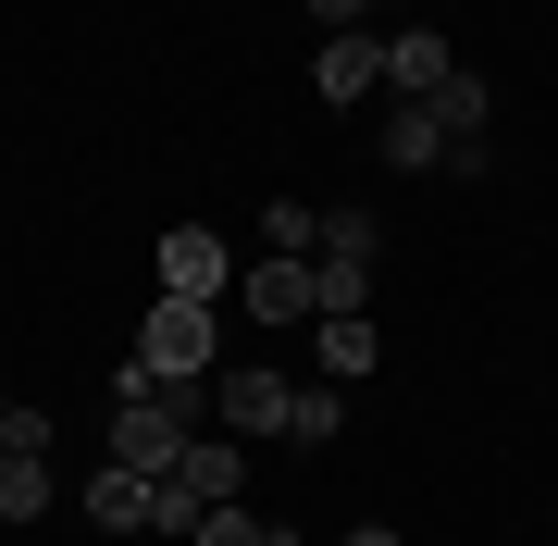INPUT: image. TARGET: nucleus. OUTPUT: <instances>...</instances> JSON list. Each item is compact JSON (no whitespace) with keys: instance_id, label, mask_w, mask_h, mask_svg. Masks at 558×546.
<instances>
[{"instance_id":"nucleus-13","label":"nucleus","mask_w":558,"mask_h":546,"mask_svg":"<svg viewBox=\"0 0 558 546\" xmlns=\"http://www.w3.org/2000/svg\"><path fill=\"white\" fill-rule=\"evenodd\" d=\"M336 423H348V385H299L286 398V447H336Z\"/></svg>"},{"instance_id":"nucleus-8","label":"nucleus","mask_w":558,"mask_h":546,"mask_svg":"<svg viewBox=\"0 0 558 546\" xmlns=\"http://www.w3.org/2000/svg\"><path fill=\"white\" fill-rule=\"evenodd\" d=\"M236 299H248V324H311V311H323V274L274 248L260 274H236Z\"/></svg>"},{"instance_id":"nucleus-6","label":"nucleus","mask_w":558,"mask_h":546,"mask_svg":"<svg viewBox=\"0 0 558 546\" xmlns=\"http://www.w3.org/2000/svg\"><path fill=\"white\" fill-rule=\"evenodd\" d=\"M311 87H323L336 112H360V100L385 87V38H373V25H336V38H323V62H311Z\"/></svg>"},{"instance_id":"nucleus-1","label":"nucleus","mask_w":558,"mask_h":546,"mask_svg":"<svg viewBox=\"0 0 558 546\" xmlns=\"http://www.w3.org/2000/svg\"><path fill=\"white\" fill-rule=\"evenodd\" d=\"M186 410H199V385H149V398H112L100 447H112L124 472H174V460H186V435H199Z\"/></svg>"},{"instance_id":"nucleus-18","label":"nucleus","mask_w":558,"mask_h":546,"mask_svg":"<svg viewBox=\"0 0 558 546\" xmlns=\"http://www.w3.org/2000/svg\"><path fill=\"white\" fill-rule=\"evenodd\" d=\"M348 546H410V534H398V522H360V534H348Z\"/></svg>"},{"instance_id":"nucleus-10","label":"nucleus","mask_w":558,"mask_h":546,"mask_svg":"<svg viewBox=\"0 0 558 546\" xmlns=\"http://www.w3.org/2000/svg\"><path fill=\"white\" fill-rule=\"evenodd\" d=\"M447 75H459V50L435 25H398V38H385V100H435Z\"/></svg>"},{"instance_id":"nucleus-12","label":"nucleus","mask_w":558,"mask_h":546,"mask_svg":"<svg viewBox=\"0 0 558 546\" xmlns=\"http://www.w3.org/2000/svg\"><path fill=\"white\" fill-rule=\"evenodd\" d=\"M50 509V447H0V522H38Z\"/></svg>"},{"instance_id":"nucleus-2","label":"nucleus","mask_w":558,"mask_h":546,"mask_svg":"<svg viewBox=\"0 0 558 546\" xmlns=\"http://www.w3.org/2000/svg\"><path fill=\"white\" fill-rule=\"evenodd\" d=\"M248 485V435H186V460L174 472H161V534H199V509H223V497H236Z\"/></svg>"},{"instance_id":"nucleus-11","label":"nucleus","mask_w":558,"mask_h":546,"mask_svg":"<svg viewBox=\"0 0 558 546\" xmlns=\"http://www.w3.org/2000/svg\"><path fill=\"white\" fill-rule=\"evenodd\" d=\"M385 162H398V174H447V124H435V100H385Z\"/></svg>"},{"instance_id":"nucleus-17","label":"nucleus","mask_w":558,"mask_h":546,"mask_svg":"<svg viewBox=\"0 0 558 546\" xmlns=\"http://www.w3.org/2000/svg\"><path fill=\"white\" fill-rule=\"evenodd\" d=\"M311 13H323V38H336V25H373L385 0H311Z\"/></svg>"},{"instance_id":"nucleus-14","label":"nucleus","mask_w":558,"mask_h":546,"mask_svg":"<svg viewBox=\"0 0 558 546\" xmlns=\"http://www.w3.org/2000/svg\"><path fill=\"white\" fill-rule=\"evenodd\" d=\"M373 211H323V236H311V262H348V274H373Z\"/></svg>"},{"instance_id":"nucleus-3","label":"nucleus","mask_w":558,"mask_h":546,"mask_svg":"<svg viewBox=\"0 0 558 546\" xmlns=\"http://www.w3.org/2000/svg\"><path fill=\"white\" fill-rule=\"evenodd\" d=\"M137 361L161 385H199L223 361V324H211V299H149V324H137Z\"/></svg>"},{"instance_id":"nucleus-7","label":"nucleus","mask_w":558,"mask_h":546,"mask_svg":"<svg viewBox=\"0 0 558 546\" xmlns=\"http://www.w3.org/2000/svg\"><path fill=\"white\" fill-rule=\"evenodd\" d=\"M311 373H323V385H360V373H385V336H373V311H311Z\"/></svg>"},{"instance_id":"nucleus-19","label":"nucleus","mask_w":558,"mask_h":546,"mask_svg":"<svg viewBox=\"0 0 558 546\" xmlns=\"http://www.w3.org/2000/svg\"><path fill=\"white\" fill-rule=\"evenodd\" d=\"M0 423H13V398H0Z\"/></svg>"},{"instance_id":"nucleus-4","label":"nucleus","mask_w":558,"mask_h":546,"mask_svg":"<svg viewBox=\"0 0 558 546\" xmlns=\"http://www.w3.org/2000/svg\"><path fill=\"white\" fill-rule=\"evenodd\" d=\"M286 398H299V373H274V361L211 373V423L223 435H286Z\"/></svg>"},{"instance_id":"nucleus-5","label":"nucleus","mask_w":558,"mask_h":546,"mask_svg":"<svg viewBox=\"0 0 558 546\" xmlns=\"http://www.w3.org/2000/svg\"><path fill=\"white\" fill-rule=\"evenodd\" d=\"M161 299H236V262H223L211 223H174L161 236Z\"/></svg>"},{"instance_id":"nucleus-15","label":"nucleus","mask_w":558,"mask_h":546,"mask_svg":"<svg viewBox=\"0 0 558 546\" xmlns=\"http://www.w3.org/2000/svg\"><path fill=\"white\" fill-rule=\"evenodd\" d=\"M286 522H260V509H236V497H223V509H199V534H186V546H274Z\"/></svg>"},{"instance_id":"nucleus-9","label":"nucleus","mask_w":558,"mask_h":546,"mask_svg":"<svg viewBox=\"0 0 558 546\" xmlns=\"http://www.w3.org/2000/svg\"><path fill=\"white\" fill-rule=\"evenodd\" d=\"M87 522L100 534H161V472H87Z\"/></svg>"},{"instance_id":"nucleus-16","label":"nucleus","mask_w":558,"mask_h":546,"mask_svg":"<svg viewBox=\"0 0 558 546\" xmlns=\"http://www.w3.org/2000/svg\"><path fill=\"white\" fill-rule=\"evenodd\" d=\"M260 223H274V248H286V262H311V236H323V211H311V199H274Z\"/></svg>"}]
</instances>
